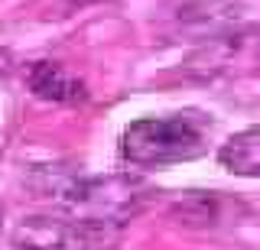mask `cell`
Returning a JSON list of instances; mask_svg holds the SVG:
<instances>
[{
	"label": "cell",
	"mask_w": 260,
	"mask_h": 250,
	"mask_svg": "<svg viewBox=\"0 0 260 250\" xmlns=\"http://www.w3.org/2000/svg\"><path fill=\"white\" fill-rule=\"evenodd\" d=\"M26 85L36 98L52 101V104H81L88 98L85 82L69 72L62 62H32L26 72Z\"/></svg>",
	"instance_id": "cell-3"
},
{
	"label": "cell",
	"mask_w": 260,
	"mask_h": 250,
	"mask_svg": "<svg viewBox=\"0 0 260 250\" xmlns=\"http://www.w3.org/2000/svg\"><path fill=\"white\" fill-rule=\"evenodd\" d=\"M117 228L62 215H29L13 228V250H108Z\"/></svg>",
	"instance_id": "cell-2"
},
{
	"label": "cell",
	"mask_w": 260,
	"mask_h": 250,
	"mask_svg": "<svg viewBox=\"0 0 260 250\" xmlns=\"http://www.w3.org/2000/svg\"><path fill=\"white\" fill-rule=\"evenodd\" d=\"M211 117L199 111L162 117H140L120 133V156L134 166H173L199 159L211 140Z\"/></svg>",
	"instance_id": "cell-1"
},
{
	"label": "cell",
	"mask_w": 260,
	"mask_h": 250,
	"mask_svg": "<svg viewBox=\"0 0 260 250\" xmlns=\"http://www.w3.org/2000/svg\"><path fill=\"white\" fill-rule=\"evenodd\" d=\"M7 68H10V52H7V49H0V78L7 75Z\"/></svg>",
	"instance_id": "cell-6"
},
{
	"label": "cell",
	"mask_w": 260,
	"mask_h": 250,
	"mask_svg": "<svg viewBox=\"0 0 260 250\" xmlns=\"http://www.w3.org/2000/svg\"><path fill=\"white\" fill-rule=\"evenodd\" d=\"M218 163L231 175L260 179V124L234 133L231 140H224L221 150H218Z\"/></svg>",
	"instance_id": "cell-4"
},
{
	"label": "cell",
	"mask_w": 260,
	"mask_h": 250,
	"mask_svg": "<svg viewBox=\"0 0 260 250\" xmlns=\"http://www.w3.org/2000/svg\"><path fill=\"white\" fill-rule=\"evenodd\" d=\"M228 201L218 192H189L182 201L173 205V218L185 228H215L221 221Z\"/></svg>",
	"instance_id": "cell-5"
}]
</instances>
